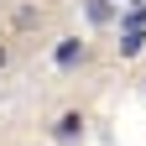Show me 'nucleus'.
Instances as JSON below:
<instances>
[{
  "instance_id": "1",
  "label": "nucleus",
  "mask_w": 146,
  "mask_h": 146,
  "mask_svg": "<svg viewBox=\"0 0 146 146\" xmlns=\"http://www.w3.org/2000/svg\"><path fill=\"white\" fill-rule=\"evenodd\" d=\"M84 136V110H63L52 120V141H78Z\"/></svg>"
},
{
  "instance_id": "2",
  "label": "nucleus",
  "mask_w": 146,
  "mask_h": 146,
  "mask_svg": "<svg viewBox=\"0 0 146 146\" xmlns=\"http://www.w3.org/2000/svg\"><path fill=\"white\" fill-rule=\"evenodd\" d=\"M52 58H58V68H73V63H84V58H89V47L78 42V36H63V42H58V52H52Z\"/></svg>"
},
{
  "instance_id": "3",
  "label": "nucleus",
  "mask_w": 146,
  "mask_h": 146,
  "mask_svg": "<svg viewBox=\"0 0 146 146\" xmlns=\"http://www.w3.org/2000/svg\"><path fill=\"white\" fill-rule=\"evenodd\" d=\"M42 21H47V11H42V5H21V11L11 16V26H16V31H42Z\"/></svg>"
},
{
  "instance_id": "4",
  "label": "nucleus",
  "mask_w": 146,
  "mask_h": 146,
  "mask_svg": "<svg viewBox=\"0 0 146 146\" xmlns=\"http://www.w3.org/2000/svg\"><path fill=\"white\" fill-rule=\"evenodd\" d=\"M146 52V31L131 26V31H120V58H141Z\"/></svg>"
},
{
  "instance_id": "5",
  "label": "nucleus",
  "mask_w": 146,
  "mask_h": 146,
  "mask_svg": "<svg viewBox=\"0 0 146 146\" xmlns=\"http://www.w3.org/2000/svg\"><path fill=\"white\" fill-rule=\"evenodd\" d=\"M5 68H11V47L0 42V73H5Z\"/></svg>"
},
{
  "instance_id": "6",
  "label": "nucleus",
  "mask_w": 146,
  "mask_h": 146,
  "mask_svg": "<svg viewBox=\"0 0 146 146\" xmlns=\"http://www.w3.org/2000/svg\"><path fill=\"white\" fill-rule=\"evenodd\" d=\"M141 89H146V78H141Z\"/></svg>"
}]
</instances>
